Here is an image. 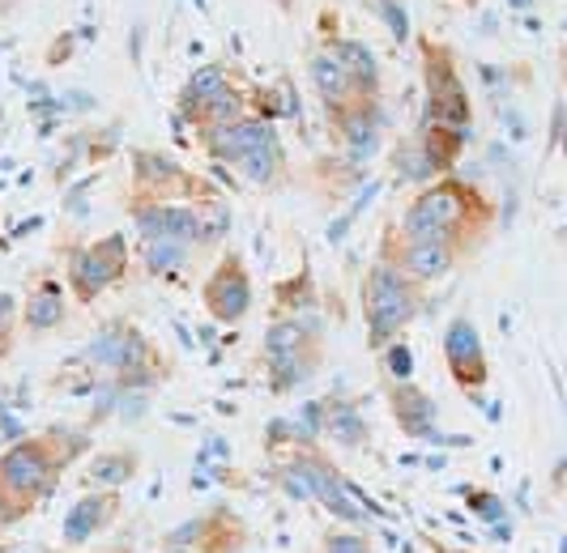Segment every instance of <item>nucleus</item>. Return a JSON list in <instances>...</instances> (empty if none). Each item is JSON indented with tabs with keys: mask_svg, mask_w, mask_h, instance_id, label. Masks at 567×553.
<instances>
[{
	"mask_svg": "<svg viewBox=\"0 0 567 553\" xmlns=\"http://www.w3.org/2000/svg\"><path fill=\"white\" fill-rule=\"evenodd\" d=\"M444 362H449V375L461 392L478 396L491 379V362H486L483 336H478V324L470 315H453L449 328H444Z\"/></svg>",
	"mask_w": 567,
	"mask_h": 553,
	"instance_id": "nucleus-11",
	"label": "nucleus"
},
{
	"mask_svg": "<svg viewBox=\"0 0 567 553\" xmlns=\"http://www.w3.org/2000/svg\"><path fill=\"white\" fill-rule=\"evenodd\" d=\"M278 477H282L286 494L316 498V502H320L329 515H338L341 524L363 528V532H368V515L359 511L354 490L346 486V477L329 465V456H324L316 442H299V447H295V456H290L282 469H278Z\"/></svg>",
	"mask_w": 567,
	"mask_h": 553,
	"instance_id": "nucleus-6",
	"label": "nucleus"
},
{
	"mask_svg": "<svg viewBox=\"0 0 567 553\" xmlns=\"http://www.w3.org/2000/svg\"><path fill=\"white\" fill-rule=\"evenodd\" d=\"M227 234H230L227 200H218V196L197 200V243H200V248H218Z\"/></svg>",
	"mask_w": 567,
	"mask_h": 553,
	"instance_id": "nucleus-27",
	"label": "nucleus"
},
{
	"mask_svg": "<svg viewBox=\"0 0 567 553\" xmlns=\"http://www.w3.org/2000/svg\"><path fill=\"white\" fill-rule=\"evenodd\" d=\"M423 73H426V107L423 128H470V94L456 77L453 52L440 43H423Z\"/></svg>",
	"mask_w": 567,
	"mask_h": 553,
	"instance_id": "nucleus-8",
	"label": "nucleus"
},
{
	"mask_svg": "<svg viewBox=\"0 0 567 553\" xmlns=\"http://www.w3.org/2000/svg\"><path fill=\"white\" fill-rule=\"evenodd\" d=\"M90 447L85 430H43V435H27L9 451H0V532L22 524L34 515L39 502L56 494L60 477L73 469Z\"/></svg>",
	"mask_w": 567,
	"mask_h": 553,
	"instance_id": "nucleus-1",
	"label": "nucleus"
},
{
	"mask_svg": "<svg viewBox=\"0 0 567 553\" xmlns=\"http://www.w3.org/2000/svg\"><path fill=\"white\" fill-rule=\"evenodd\" d=\"M393 166H401V175H405V179H431V166H426V158L419 154V145H414V140H401L398 154H393Z\"/></svg>",
	"mask_w": 567,
	"mask_h": 553,
	"instance_id": "nucleus-31",
	"label": "nucleus"
},
{
	"mask_svg": "<svg viewBox=\"0 0 567 553\" xmlns=\"http://www.w3.org/2000/svg\"><path fill=\"white\" fill-rule=\"evenodd\" d=\"M167 545H179L188 553H244L248 545V524L230 511V507H214L197 520L179 524L167 536Z\"/></svg>",
	"mask_w": 567,
	"mask_h": 553,
	"instance_id": "nucleus-12",
	"label": "nucleus"
},
{
	"mask_svg": "<svg viewBox=\"0 0 567 553\" xmlns=\"http://www.w3.org/2000/svg\"><path fill=\"white\" fill-rule=\"evenodd\" d=\"M329 52L338 55V64L350 73L354 90H359L368 103H375V94H380V64H375V55H371L363 43H354V39H338Z\"/></svg>",
	"mask_w": 567,
	"mask_h": 553,
	"instance_id": "nucleus-23",
	"label": "nucleus"
},
{
	"mask_svg": "<svg viewBox=\"0 0 567 553\" xmlns=\"http://www.w3.org/2000/svg\"><path fill=\"white\" fill-rule=\"evenodd\" d=\"M320 553H371L368 532H346V528H333V532H324Z\"/></svg>",
	"mask_w": 567,
	"mask_h": 553,
	"instance_id": "nucleus-30",
	"label": "nucleus"
},
{
	"mask_svg": "<svg viewBox=\"0 0 567 553\" xmlns=\"http://www.w3.org/2000/svg\"><path fill=\"white\" fill-rule=\"evenodd\" d=\"M137 472H142V456L133 447H112L85 465V481L94 490H124L128 481H137Z\"/></svg>",
	"mask_w": 567,
	"mask_h": 553,
	"instance_id": "nucleus-21",
	"label": "nucleus"
},
{
	"mask_svg": "<svg viewBox=\"0 0 567 553\" xmlns=\"http://www.w3.org/2000/svg\"><path fill=\"white\" fill-rule=\"evenodd\" d=\"M371 9L389 22V30H393V39H398V43L410 39V18H405V4H401V0H371Z\"/></svg>",
	"mask_w": 567,
	"mask_h": 553,
	"instance_id": "nucleus-32",
	"label": "nucleus"
},
{
	"mask_svg": "<svg viewBox=\"0 0 567 553\" xmlns=\"http://www.w3.org/2000/svg\"><path fill=\"white\" fill-rule=\"evenodd\" d=\"M18 320H22L18 299H13V294H0V362L9 358L13 345H18Z\"/></svg>",
	"mask_w": 567,
	"mask_h": 553,
	"instance_id": "nucleus-29",
	"label": "nucleus"
},
{
	"mask_svg": "<svg viewBox=\"0 0 567 553\" xmlns=\"http://www.w3.org/2000/svg\"><path fill=\"white\" fill-rule=\"evenodd\" d=\"M333 124H338L341 140H346V154H350L354 163H368L371 154L380 149V111H375V103H363V107L346 111Z\"/></svg>",
	"mask_w": 567,
	"mask_h": 553,
	"instance_id": "nucleus-19",
	"label": "nucleus"
},
{
	"mask_svg": "<svg viewBox=\"0 0 567 553\" xmlns=\"http://www.w3.org/2000/svg\"><path fill=\"white\" fill-rule=\"evenodd\" d=\"M230 166H239V170L248 175V184H256V188H278L286 175L282 140H269V145H260V149H252V154L235 158Z\"/></svg>",
	"mask_w": 567,
	"mask_h": 553,
	"instance_id": "nucleus-25",
	"label": "nucleus"
},
{
	"mask_svg": "<svg viewBox=\"0 0 567 553\" xmlns=\"http://www.w3.org/2000/svg\"><path fill=\"white\" fill-rule=\"evenodd\" d=\"M350 221H354V213H341V218L333 221V226H329V243H338L341 234H346V230H350Z\"/></svg>",
	"mask_w": 567,
	"mask_h": 553,
	"instance_id": "nucleus-34",
	"label": "nucleus"
},
{
	"mask_svg": "<svg viewBox=\"0 0 567 553\" xmlns=\"http://www.w3.org/2000/svg\"><path fill=\"white\" fill-rule=\"evenodd\" d=\"M209 196L214 192L167 154L154 149L133 154V200H209Z\"/></svg>",
	"mask_w": 567,
	"mask_h": 553,
	"instance_id": "nucleus-9",
	"label": "nucleus"
},
{
	"mask_svg": "<svg viewBox=\"0 0 567 553\" xmlns=\"http://www.w3.org/2000/svg\"><path fill=\"white\" fill-rule=\"evenodd\" d=\"M120 511H124V494H120V490H90V494H82L69 507L64 528H60L64 545H69V550L90 545L99 532H107V528L120 520Z\"/></svg>",
	"mask_w": 567,
	"mask_h": 553,
	"instance_id": "nucleus-14",
	"label": "nucleus"
},
{
	"mask_svg": "<svg viewBox=\"0 0 567 553\" xmlns=\"http://www.w3.org/2000/svg\"><path fill=\"white\" fill-rule=\"evenodd\" d=\"M324 414H320V435L333 439L338 447H350V451H363L371 442V430L363 414L350 405V400H320Z\"/></svg>",
	"mask_w": 567,
	"mask_h": 553,
	"instance_id": "nucleus-20",
	"label": "nucleus"
},
{
	"mask_svg": "<svg viewBox=\"0 0 567 553\" xmlns=\"http://www.w3.org/2000/svg\"><path fill=\"white\" fill-rule=\"evenodd\" d=\"M205 140V149H209V158L214 163H235V158H244V154H252L260 145H269V140H278V128L269 124V119H235L227 128H218V133H209Z\"/></svg>",
	"mask_w": 567,
	"mask_h": 553,
	"instance_id": "nucleus-16",
	"label": "nucleus"
},
{
	"mask_svg": "<svg viewBox=\"0 0 567 553\" xmlns=\"http://www.w3.org/2000/svg\"><path fill=\"white\" fill-rule=\"evenodd\" d=\"M384 362H389V379H410V371H414V358H410V349L401 341L384 345Z\"/></svg>",
	"mask_w": 567,
	"mask_h": 553,
	"instance_id": "nucleus-33",
	"label": "nucleus"
},
{
	"mask_svg": "<svg viewBox=\"0 0 567 553\" xmlns=\"http://www.w3.org/2000/svg\"><path fill=\"white\" fill-rule=\"evenodd\" d=\"M431 550L435 553H474V550H456V545H440V541H431Z\"/></svg>",
	"mask_w": 567,
	"mask_h": 553,
	"instance_id": "nucleus-37",
	"label": "nucleus"
},
{
	"mask_svg": "<svg viewBox=\"0 0 567 553\" xmlns=\"http://www.w3.org/2000/svg\"><path fill=\"white\" fill-rule=\"evenodd\" d=\"M320 315L316 311H303V315H282L274 320L269 332H265V366H269V379H274V392H295L299 384H308L320 362H324V349H320Z\"/></svg>",
	"mask_w": 567,
	"mask_h": 553,
	"instance_id": "nucleus-5",
	"label": "nucleus"
},
{
	"mask_svg": "<svg viewBox=\"0 0 567 553\" xmlns=\"http://www.w3.org/2000/svg\"><path fill=\"white\" fill-rule=\"evenodd\" d=\"M69 39H73V34H64V39H60L56 48H52V52H48V64H60V60H69V48H73V43H69Z\"/></svg>",
	"mask_w": 567,
	"mask_h": 553,
	"instance_id": "nucleus-35",
	"label": "nucleus"
},
{
	"mask_svg": "<svg viewBox=\"0 0 567 553\" xmlns=\"http://www.w3.org/2000/svg\"><path fill=\"white\" fill-rule=\"evenodd\" d=\"M380 260H389V264H398L405 276H414L419 285L426 281H440V276H449L461 264L456 260V251H449L444 243H426V239H401V234H384V251H380Z\"/></svg>",
	"mask_w": 567,
	"mask_h": 553,
	"instance_id": "nucleus-13",
	"label": "nucleus"
},
{
	"mask_svg": "<svg viewBox=\"0 0 567 553\" xmlns=\"http://www.w3.org/2000/svg\"><path fill=\"white\" fill-rule=\"evenodd\" d=\"M78 362L112 371V384L120 392H150L171 375V362L154 349V341L145 336L133 320H112L94 332V341L85 345Z\"/></svg>",
	"mask_w": 567,
	"mask_h": 553,
	"instance_id": "nucleus-3",
	"label": "nucleus"
},
{
	"mask_svg": "<svg viewBox=\"0 0 567 553\" xmlns=\"http://www.w3.org/2000/svg\"><path fill=\"white\" fill-rule=\"evenodd\" d=\"M200 303L214 324H239L252 311V276L239 251H227L200 285Z\"/></svg>",
	"mask_w": 567,
	"mask_h": 553,
	"instance_id": "nucleus-10",
	"label": "nucleus"
},
{
	"mask_svg": "<svg viewBox=\"0 0 567 553\" xmlns=\"http://www.w3.org/2000/svg\"><path fill=\"white\" fill-rule=\"evenodd\" d=\"M142 255H145V273L150 276H171L188 264L193 248L179 243V239H154V243H142Z\"/></svg>",
	"mask_w": 567,
	"mask_h": 553,
	"instance_id": "nucleus-26",
	"label": "nucleus"
},
{
	"mask_svg": "<svg viewBox=\"0 0 567 553\" xmlns=\"http://www.w3.org/2000/svg\"><path fill=\"white\" fill-rule=\"evenodd\" d=\"M312 82L316 90H320V98H324V107H329V115L338 119V115H346V111L363 107L368 98L354 90V82H350V73L338 64V55L333 52H320L312 60Z\"/></svg>",
	"mask_w": 567,
	"mask_h": 553,
	"instance_id": "nucleus-17",
	"label": "nucleus"
},
{
	"mask_svg": "<svg viewBox=\"0 0 567 553\" xmlns=\"http://www.w3.org/2000/svg\"><path fill=\"white\" fill-rule=\"evenodd\" d=\"M384 400L393 409V421H398L401 435H410V439H435L440 409H435V400L426 396L423 387L410 384V379H389L384 384Z\"/></svg>",
	"mask_w": 567,
	"mask_h": 553,
	"instance_id": "nucleus-15",
	"label": "nucleus"
},
{
	"mask_svg": "<svg viewBox=\"0 0 567 553\" xmlns=\"http://www.w3.org/2000/svg\"><path fill=\"white\" fill-rule=\"evenodd\" d=\"M244 94L235 90V85H218L205 103H200L188 119L200 128V137H209V133H218V128H227V124H235V119H244Z\"/></svg>",
	"mask_w": 567,
	"mask_h": 553,
	"instance_id": "nucleus-24",
	"label": "nucleus"
},
{
	"mask_svg": "<svg viewBox=\"0 0 567 553\" xmlns=\"http://www.w3.org/2000/svg\"><path fill=\"white\" fill-rule=\"evenodd\" d=\"M495 226V205L465 179H435L401 218V239H426L456 251V260L474 255Z\"/></svg>",
	"mask_w": 567,
	"mask_h": 553,
	"instance_id": "nucleus-2",
	"label": "nucleus"
},
{
	"mask_svg": "<svg viewBox=\"0 0 567 553\" xmlns=\"http://www.w3.org/2000/svg\"><path fill=\"white\" fill-rule=\"evenodd\" d=\"M419 311H423V285L401 273L398 264L375 260L363 276V320H368L371 349L393 345L414 324Z\"/></svg>",
	"mask_w": 567,
	"mask_h": 553,
	"instance_id": "nucleus-4",
	"label": "nucleus"
},
{
	"mask_svg": "<svg viewBox=\"0 0 567 553\" xmlns=\"http://www.w3.org/2000/svg\"><path fill=\"white\" fill-rule=\"evenodd\" d=\"M64 320H69V311H64V290H60L56 276L34 281L27 303H22V324H27L30 332H52V328H60Z\"/></svg>",
	"mask_w": 567,
	"mask_h": 553,
	"instance_id": "nucleus-18",
	"label": "nucleus"
},
{
	"mask_svg": "<svg viewBox=\"0 0 567 553\" xmlns=\"http://www.w3.org/2000/svg\"><path fill=\"white\" fill-rule=\"evenodd\" d=\"M227 73H230L227 64H205V69H197V73H193V82L184 85V94H179V115L188 119V115H193V111H197L200 103L218 90V85H227Z\"/></svg>",
	"mask_w": 567,
	"mask_h": 553,
	"instance_id": "nucleus-28",
	"label": "nucleus"
},
{
	"mask_svg": "<svg viewBox=\"0 0 567 553\" xmlns=\"http://www.w3.org/2000/svg\"><path fill=\"white\" fill-rule=\"evenodd\" d=\"M124 273H128V239L124 234H107L99 243H73L64 251V281L82 306L103 299V290H112Z\"/></svg>",
	"mask_w": 567,
	"mask_h": 553,
	"instance_id": "nucleus-7",
	"label": "nucleus"
},
{
	"mask_svg": "<svg viewBox=\"0 0 567 553\" xmlns=\"http://www.w3.org/2000/svg\"><path fill=\"white\" fill-rule=\"evenodd\" d=\"M512 9H516V13H525V9H529V4H534V0H508Z\"/></svg>",
	"mask_w": 567,
	"mask_h": 553,
	"instance_id": "nucleus-38",
	"label": "nucleus"
},
{
	"mask_svg": "<svg viewBox=\"0 0 567 553\" xmlns=\"http://www.w3.org/2000/svg\"><path fill=\"white\" fill-rule=\"evenodd\" d=\"M167 553H188V550H179V545H167Z\"/></svg>",
	"mask_w": 567,
	"mask_h": 553,
	"instance_id": "nucleus-39",
	"label": "nucleus"
},
{
	"mask_svg": "<svg viewBox=\"0 0 567 553\" xmlns=\"http://www.w3.org/2000/svg\"><path fill=\"white\" fill-rule=\"evenodd\" d=\"M90 553H137L133 545H103V550H90Z\"/></svg>",
	"mask_w": 567,
	"mask_h": 553,
	"instance_id": "nucleus-36",
	"label": "nucleus"
},
{
	"mask_svg": "<svg viewBox=\"0 0 567 553\" xmlns=\"http://www.w3.org/2000/svg\"><path fill=\"white\" fill-rule=\"evenodd\" d=\"M465 140H470V128H431L426 124V128H419L414 145L431 166V175H449L461 158V149H465Z\"/></svg>",
	"mask_w": 567,
	"mask_h": 553,
	"instance_id": "nucleus-22",
	"label": "nucleus"
}]
</instances>
